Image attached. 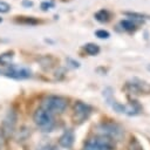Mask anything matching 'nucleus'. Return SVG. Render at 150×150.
I'll return each instance as SVG.
<instances>
[{"instance_id":"nucleus-19","label":"nucleus","mask_w":150,"mask_h":150,"mask_svg":"<svg viewBox=\"0 0 150 150\" xmlns=\"http://www.w3.org/2000/svg\"><path fill=\"white\" fill-rule=\"evenodd\" d=\"M53 7H54V2H52V1H42L41 2V9L45 12L53 8Z\"/></svg>"},{"instance_id":"nucleus-16","label":"nucleus","mask_w":150,"mask_h":150,"mask_svg":"<svg viewBox=\"0 0 150 150\" xmlns=\"http://www.w3.org/2000/svg\"><path fill=\"white\" fill-rule=\"evenodd\" d=\"M13 57H14V52L13 50H8V52H5V53L0 54V64L1 66H9Z\"/></svg>"},{"instance_id":"nucleus-14","label":"nucleus","mask_w":150,"mask_h":150,"mask_svg":"<svg viewBox=\"0 0 150 150\" xmlns=\"http://www.w3.org/2000/svg\"><path fill=\"white\" fill-rule=\"evenodd\" d=\"M124 15H127L128 18H130V20H134L138 23H144V21L149 18L148 15L145 14H142V13H136V12H123Z\"/></svg>"},{"instance_id":"nucleus-12","label":"nucleus","mask_w":150,"mask_h":150,"mask_svg":"<svg viewBox=\"0 0 150 150\" xmlns=\"http://www.w3.org/2000/svg\"><path fill=\"white\" fill-rule=\"evenodd\" d=\"M111 16H112V14H111L108 9H105V8H102V9L97 11V12L94 14L95 20L98 21V22H101V23H107V22H109V21L111 20Z\"/></svg>"},{"instance_id":"nucleus-17","label":"nucleus","mask_w":150,"mask_h":150,"mask_svg":"<svg viewBox=\"0 0 150 150\" xmlns=\"http://www.w3.org/2000/svg\"><path fill=\"white\" fill-rule=\"evenodd\" d=\"M95 36H97L98 39H109L110 33L108 30H104V29H97L95 32Z\"/></svg>"},{"instance_id":"nucleus-10","label":"nucleus","mask_w":150,"mask_h":150,"mask_svg":"<svg viewBox=\"0 0 150 150\" xmlns=\"http://www.w3.org/2000/svg\"><path fill=\"white\" fill-rule=\"evenodd\" d=\"M141 23L134 21V20H130V19H124V20H121L117 26H116V29L118 32H127V33H134L138 29V26Z\"/></svg>"},{"instance_id":"nucleus-13","label":"nucleus","mask_w":150,"mask_h":150,"mask_svg":"<svg viewBox=\"0 0 150 150\" xmlns=\"http://www.w3.org/2000/svg\"><path fill=\"white\" fill-rule=\"evenodd\" d=\"M14 21L18 23H21V25H27V26H35L41 22L40 20H38L34 16H16Z\"/></svg>"},{"instance_id":"nucleus-24","label":"nucleus","mask_w":150,"mask_h":150,"mask_svg":"<svg viewBox=\"0 0 150 150\" xmlns=\"http://www.w3.org/2000/svg\"><path fill=\"white\" fill-rule=\"evenodd\" d=\"M0 22H2V18L1 16H0Z\"/></svg>"},{"instance_id":"nucleus-7","label":"nucleus","mask_w":150,"mask_h":150,"mask_svg":"<svg viewBox=\"0 0 150 150\" xmlns=\"http://www.w3.org/2000/svg\"><path fill=\"white\" fill-rule=\"evenodd\" d=\"M93 112V108L82 102V101H76L74 103V108H73V118L76 123H82L86 120L89 118V116Z\"/></svg>"},{"instance_id":"nucleus-23","label":"nucleus","mask_w":150,"mask_h":150,"mask_svg":"<svg viewBox=\"0 0 150 150\" xmlns=\"http://www.w3.org/2000/svg\"><path fill=\"white\" fill-rule=\"evenodd\" d=\"M146 68H148V70H150V64H148V67H146Z\"/></svg>"},{"instance_id":"nucleus-3","label":"nucleus","mask_w":150,"mask_h":150,"mask_svg":"<svg viewBox=\"0 0 150 150\" xmlns=\"http://www.w3.org/2000/svg\"><path fill=\"white\" fill-rule=\"evenodd\" d=\"M33 121L36 124V127L40 128L42 131H52L55 125L54 115L42 108H38L35 110L33 115Z\"/></svg>"},{"instance_id":"nucleus-11","label":"nucleus","mask_w":150,"mask_h":150,"mask_svg":"<svg viewBox=\"0 0 150 150\" xmlns=\"http://www.w3.org/2000/svg\"><path fill=\"white\" fill-rule=\"evenodd\" d=\"M74 139H75V135L74 131L71 129H67L63 131V134L60 136L59 138V144L60 146L64 148V149H69L73 146L74 144Z\"/></svg>"},{"instance_id":"nucleus-6","label":"nucleus","mask_w":150,"mask_h":150,"mask_svg":"<svg viewBox=\"0 0 150 150\" xmlns=\"http://www.w3.org/2000/svg\"><path fill=\"white\" fill-rule=\"evenodd\" d=\"M0 75L14 79V80H25L29 79L32 76V70L25 67H19L15 64H9L7 66L6 69L0 70Z\"/></svg>"},{"instance_id":"nucleus-5","label":"nucleus","mask_w":150,"mask_h":150,"mask_svg":"<svg viewBox=\"0 0 150 150\" xmlns=\"http://www.w3.org/2000/svg\"><path fill=\"white\" fill-rule=\"evenodd\" d=\"M124 90L130 95H146L150 94V84L141 79L134 77L125 82Z\"/></svg>"},{"instance_id":"nucleus-20","label":"nucleus","mask_w":150,"mask_h":150,"mask_svg":"<svg viewBox=\"0 0 150 150\" xmlns=\"http://www.w3.org/2000/svg\"><path fill=\"white\" fill-rule=\"evenodd\" d=\"M67 62H68V63H70V67H73V68H79V67H80V63H79L77 61H75V60L70 59V57H68V59H67Z\"/></svg>"},{"instance_id":"nucleus-1","label":"nucleus","mask_w":150,"mask_h":150,"mask_svg":"<svg viewBox=\"0 0 150 150\" xmlns=\"http://www.w3.org/2000/svg\"><path fill=\"white\" fill-rule=\"evenodd\" d=\"M102 95L105 100V102L118 114H124L127 116H136L142 111V107L139 105V103L137 101H131L130 103L127 104H122L121 102H118L112 94V89L110 87L103 89Z\"/></svg>"},{"instance_id":"nucleus-2","label":"nucleus","mask_w":150,"mask_h":150,"mask_svg":"<svg viewBox=\"0 0 150 150\" xmlns=\"http://www.w3.org/2000/svg\"><path fill=\"white\" fill-rule=\"evenodd\" d=\"M67 105H68L67 98L62 96H57V95H49V96H46L41 101L40 108L55 115V114H62L66 110Z\"/></svg>"},{"instance_id":"nucleus-9","label":"nucleus","mask_w":150,"mask_h":150,"mask_svg":"<svg viewBox=\"0 0 150 150\" xmlns=\"http://www.w3.org/2000/svg\"><path fill=\"white\" fill-rule=\"evenodd\" d=\"M15 124H16V114L13 109L8 110L6 116L4 117V121L1 123V132L4 135V137H9L14 129H15Z\"/></svg>"},{"instance_id":"nucleus-15","label":"nucleus","mask_w":150,"mask_h":150,"mask_svg":"<svg viewBox=\"0 0 150 150\" xmlns=\"http://www.w3.org/2000/svg\"><path fill=\"white\" fill-rule=\"evenodd\" d=\"M83 50H84L88 55H90V56H96V55L100 53L101 48H100L98 45L93 43V42H89V43H86V45L83 46Z\"/></svg>"},{"instance_id":"nucleus-8","label":"nucleus","mask_w":150,"mask_h":150,"mask_svg":"<svg viewBox=\"0 0 150 150\" xmlns=\"http://www.w3.org/2000/svg\"><path fill=\"white\" fill-rule=\"evenodd\" d=\"M98 135L105 136L110 139H118L123 135V129L115 123H101L98 125Z\"/></svg>"},{"instance_id":"nucleus-18","label":"nucleus","mask_w":150,"mask_h":150,"mask_svg":"<svg viewBox=\"0 0 150 150\" xmlns=\"http://www.w3.org/2000/svg\"><path fill=\"white\" fill-rule=\"evenodd\" d=\"M11 11V5L4 0H0V13H8Z\"/></svg>"},{"instance_id":"nucleus-4","label":"nucleus","mask_w":150,"mask_h":150,"mask_svg":"<svg viewBox=\"0 0 150 150\" xmlns=\"http://www.w3.org/2000/svg\"><path fill=\"white\" fill-rule=\"evenodd\" d=\"M112 148H114L112 139L97 134L84 142L82 150H112Z\"/></svg>"},{"instance_id":"nucleus-22","label":"nucleus","mask_w":150,"mask_h":150,"mask_svg":"<svg viewBox=\"0 0 150 150\" xmlns=\"http://www.w3.org/2000/svg\"><path fill=\"white\" fill-rule=\"evenodd\" d=\"M22 5H23V6H26V7H32V6H33V1L23 0V1H22Z\"/></svg>"},{"instance_id":"nucleus-21","label":"nucleus","mask_w":150,"mask_h":150,"mask_svg":"<svg viewBox=\"0 0 150 150\" xmlns=\"http://www.w3.org/2000/svg\"><path fill=\"white\" fill-rule=\"evenodd\" d=\"M41 150H59V148L55 146V145H53V144H47V145H45Z\"/></svg>"}]
</instances>
